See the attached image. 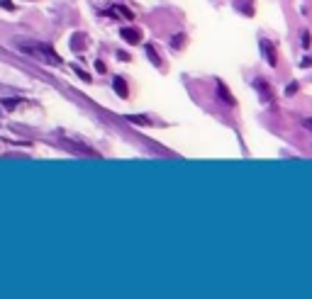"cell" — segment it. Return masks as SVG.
<instances>
[{
  "mask_svg": "<svg viewBox=\"0 0 312 299\" xmlns=\"http://www.w3.org/2000/svg\"><path fill=\"white\" fill-rule=\"evenodd\" d=\"M217 93H220V98H222L224 105H229V107H232V105H234V95L227 90V85H224L222 80H217Z\"/></svg>",
  "mask_w": 312,
  "mask_h": 299,
  "instance_id": "2",
  "label": "cell"
},
{
  "mask_svg": "<svg viewBox=\"0 0 312 299\" xmlns=\"http://www.w3.org/2000/svg\"><path fill=\"white\" fill-rule=\"evenodd\" d=\"M261 49H264V54H266V61H268V64H271V66H276V51H271V46H268L266 39L261 42Z\"/></svg>",
  "mask_w": 312,
  "mask_h": 299,
  "instance_id": "5",
  "label": "cell"
},
{
  "mask_svg": "<svg viewBox=\"0 0 312 299\" xmlns=\"http://www.w3.org/2000/svg\"><path fill=\"white\" fill-rule=\"evenodd\" d=\"M302 46H310V34L302 32Z\"/></svg>",
  "mask_w": 312,
  "mask_h": 299,
  "instance_id": "7",
  "label": "cell"
},
{
  "mask_svg": "<svg viewBox=\"0 0 312 299\" xmlns=\"http://www.w3.org/2000/svg\"><path fill=\"white\" fill-rule=\"evenodd\" d=\"M254 85H256V90L261 93V98H264V102H268V100H273V95H271V88H268L266 83L261 80V78H256L254 80Z\"/></svg>",
  "mask_w": 312,
  "mask_h": 299,
  "instance_id": "3",
  "label": "cell"
},
{
  "mask_svg": "<svg viewBox=\"0 0 312 299\" xmlns=\"http://www.w3.org/2000/svg\"><path fill=\"white\" fill-rule=\"evenodd\" d=\"M112 88H115V93H117L120 98H127V95H129V88H127V83H124V78H115V83H112Z\"/></svg>",
  "mask_w": 312,
  "mask_h": 299,
  "instance_id": "4",
  "label": "cell"
},
{
  "mask_svg": "<svg viewBox=\"0 0 312 299\" xmlns=\"http://www.w3.org/2000/svg\"><path fill=\"white\" fill-rule=\"evenodd\" d=\"M120 37H122L127 44H139V42H142V32L134 29V27H122V29H120Z\"/></svg>",
  "mask_w": 312,
  "mask_h": 299,
  "instance_id": "1",
  "label": "cell"
},
{
  "mask_svg": "<svg viewBox=\"0 0 312 299\" xmlns=\"http://www.w3.org/2000/svg\"><path fill=\"white\" fill-rule=\"evenodd\" d=\"M146 56H149L154 64H159V54L154 51V46H151V44H146Z\"/></svg>",
  "mask_w": 312,
  "mask_h": 299,
  "instance_id": "6",
  "label": "cell"
},
{
  "mask_svg": "<svg viewBox=\"0 0 312 299\" xmlns=\"http://www.w3.org/2000/svg\"><path fill=\"white\" fill-rule=\"evenodd\" d=\"M305 124H307V129H312V119H307V122H305Z\"/></svg>",
  "mask_w": 312,
  "mask_h": 299,
  "instance_id": "8",
  "label": "cell"
}]
</instances>
